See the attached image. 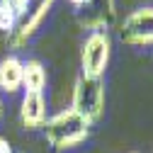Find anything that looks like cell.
<instances>
[{
    "instance_id": "obj_1",
    "label": "cell",
    "mask_w": 153,
    "mask_h": 153,
    "mask_svg": "<svg viewBox=\"0 0 153 153\" xmlns=\"http://www.w3.org/2000/svg\"><path fill=\"white\" fill-rule=\"evenodd\" d=\"M90 122L85 117H80L75 109L66 107L61 109L59 114H53L44 122V136L46 141L56 148V151H68V148H75L80 146L88 136H90Z\"/></svg>"
},
{
    "instance_id": "obj_2",
    "label": "cell",
    "mask_w": 153,
    "mask_h": 153,
    "mask_svg": "<svg viewBox=\"0 0 153 153\" xmlns=\"http://www.w3.org/2000/svg\"><path fill=\"white\" fill-rule=\"evenodd\" d=\"M56 0H27V5L17 12V20L12 32L7 34V44L10 49H22L29 44V39L42 29L46 15L51 12Z\"/></svg>"
},
{
    "instance_id": "obj_3",
    "label": "cell",
    "mask_w": 153,
    "mask_h": 153,
    "mask_svg": "<svg viewBox=\"0 0 153 153\" xmlns=\"http://www.w3.org/2000/svg\"><path fill=\"white\" fill-rule=\"evenodd\" d=\"M71 109H75L90 124L100 122L102 114H105V80L102 78L78 75V80H75V85H73Z\"/></svg>"
},
{
    "instance_id": "obj_4",
    "label": "cell",
    "mask_w": 153,
    "mask_h": 153,
    "mask_svg": "<svg viewBox=\"0 0 153 153\" xmlns=\"http://www.w3.org/2000/svg\"><path fill=\"white\" fill-rule=\"evenodd\" d=\"M112 53V42L107 32H90L80 49V75L102 78Z\"/></svg>"
},
{
    "instance_id": "obj_5",
    "label": "cell",
    "mask_w": 153,
    "mask_h": 153,
    "mask_svg": "<svg viewBox=\"0 0 153 153\" xmlns=\"http://www.w3.org/2000/svg\"><path fill=\"white\" fill-rule=\"evenodd\" d=\"M119 39L126 46H153V7L134 10L119 29Z\"/></svg>"
},
{
    "instance_id": "obj_6",
    "label": "cell",
    "mask_w": 153,
    "mask_h": 153,
    "mask_svg": "<svg viewBox=\"0 0 153 153\" xmlns=\"http://www.w3.org/2000/svg\"><path fill=\"white\" fill-rule=\"evenodd\" d=\"M75 17H78V25L83 29L102 32L114 22L117 5H114V0H83L75 10Z\"/></svg>"
},
{
    "instance_id": "obj_7",
    "label": "cell",
    "mask_w": 153,
    "mask_h": 153,
    "mask_svg": "<svg viewBox=\"0 0 153 153\" xmlns=\"http://www.w3.org/2000/svg\"><path fill=\"white\" fill-rule=\"evenodd\" d=\"M20 119L27 131L42 129L46 122V97L44 92H25L22 107H20Z\"/></svg>"
},
{
    "instance_id": "obj_8",
    "label": "cell",
    "mask_w": 153,
    "mask_h": 153,
    "mask_svg": "<svg viewBox=\"0 0 153 153\" xmlns=\"http://www.w3.org/2000/svg\"><path fill=\"white\" fill-rule=\"evenodd\" d=\"M22 73H25V61L17 56H5L0 61V90L17 92L22 88Z\"/></svg>"
},
{
    "instance_id": "obj_9",
    "label": "cell",
    "mask_w": 153,
    "mask_h": 153,
    "mask_svg": "<svg viewBox=\"0 0 153 153\" xmlns=\"http://www.w3.org/2000/svg\"><path fill=\"white\" fill-rule=\"evenodd\" d=\"M22 88H25V92H44V88H46V68H44L42 61H36V59L25 61Z\"/></svg>"
},
{
    "instance_id": "obj_10",
    "label": "cell",
    "mask_w": 153,
    "mask_h": 153,
    "mask_svg": "<svg viewBox=\"0 0 153 153\" xmlns=\"http://www.w3.org/2000/svg\"><path fill=\"white\" fill-rule=\"evenodd\" d=\"M15 20H17V7L12 0H0V29L3 32H12L15 27Z\"/></svg>"
},
{
    "instance_id": "obj_11",
    "label": "cell",
    "mask_w": 153,
    "mask_h": 153,
    "mask_svg": "<svg viewBox=\"0 0 153 153\" xmlns=\"http://www.w3.org/2000/svg\"><path fill=\"white\" fill-rule=\"evenodd\" d=\"M0 153H12L10 141H7V139H3V136H0Z\"/></svg>"
},
{
    "instance_id": "obj_12",
    "label": "cell",
    "mask_w": 153,
    "mask_h": 153,
    "mask_svg": "<svg viewBox=\"0 0 153 153\" xmlns=\"http://www.w3.org/2000/svg\"><path fill=\"white\" fill-rule=\"evenodd\" d=\"M12 3H15V7H17V12H20L25 5H27V0H12Z\"/></svg>"
},
{
    "instance_id": "obj_13",
    "label": "cell",
    "mask_w": 153,
    "mask_h": 153,
    "mask_svg": "<svg viewBox=\"0 0 153 153\" xmlns=\"http://www.w3.org/2000/svg\"><path fill=\"white\" fill-rule=\"evenodd\" d=\"M68 3H71V5H75V7H78V5L83 3V0H68Z\"/></svg>"
},
{
    "instance_id": "obj_14",
    "label": "cell",
    "mask_w": 153,
    "mask_h": 153,
    "mask_svg": "<svg viewBox=\"0 0 153 153\" xmlns=\"http://www.w3.org/2000/svg\"><path fill=\"white\" fill-rule=\"evenodd\" d=\"M0 117H3V100H0Z\"/></svg>"
}]
</instances>
